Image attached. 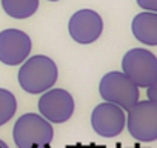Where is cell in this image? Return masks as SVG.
<instances>
[{
  "label": "cell",
  "mask_w": 157,
  "mask_h": 148,
  "mask_svg": "<svg viewBox=\"0 0 157 148\" xmlns=\"http://www.w3.org/2000/svg\"><path fill=\"white\" fill-rule=\"evenodd\" d=\"M59 77L52 59L46 56H33L23 62L19 69V84L29 94H42L51 90Z\"/></svg>",
  "instance_id": "1"
},
{
  "label": "cell",
  "mask_w": 157,
  "mask_h": 148,
  "mask_svg": "<svg viewBox=\"0 0 157 148\" xmlns=\"http://www.w3.org/2000/svg\"><path fill=\"white\" fill-rule=\"evenodd\" d=\"M52 125L42 114L28 113L14 123L13 139L17 148H45L52 142Z\"/></svg>",
  "instance_id": "2"
},
{
  "label": "cell",
  "mask_w": 157,
  "mask_h": 148,
  "mask_svg": "<svg viewBox=\"0 0 157 148\" xmlns=\"http://www.w3.org/2000/svg\"><path fill=\"white\" fill-rule=\"evenodd\" d=\"M99 93L105 102L116 103L125 111L139 102V87L120 71H111L102 77Z\"/></svg>",
  "instance_id": "3"
},
{
  "label": "cell",
  "mask_w": 157,
  "mask_h": 148,
  "mask_svg": "<svg viewBox=\"0 0 157 148\" xmlns=\"http://www.w3.org/2000/svg\"><path fill=\"white\" fill-rule=\"evenodd\" d=\"M126 127L129 134L139 142L157 140V103L152 100H139L126 110Z\"/></svg>",
  "instance_id": "4"
},
{
  "label": "cell",
  "mask_w": 157,
  "mask_h": 148,
  "mask_svg": "<svg viewBox=\"0 0 157 148\" xmlns=\"http://www.w3.org/2000/svg\"><path fill=\"white\" fill-rule=\"evenodd\" d=\"M122 69L139 88H148L157 80V57L143 48L129 49L123 56Z\"/></svg>",
  "instance_id": "5"
},
{
  "label": "cell",
  "mask_w": 157,
  "mask_h": 148,
  "mask_svg": "<svg viewBox=\"0 0 157 148\" xmlns=\"http://www.w3.org/2000/svg\"><path fill=\"white\" fill-rule=\"evenodd\" d=\"M39 111L51 123H63L74 113V99L66 90H48L39 99Z\"/></svg>",
  "instance_id": "6"
},
{
  "label": "cell",
  "mask_w": 157,
  "mask_h": 148,
  "mask_svg": "<svg viewBox=\"0 0 157 148\" xmlns=\"http://www.w3.org/2000/svg\"><path fill=\"white\" fill-rule=\"evenodd\" d=\"M91 125H93V130L99 136L116 137L123 131V128L126 125L125 110L116 103L103 102L93 110Z\"/></svg>",
  "instance_id": "7"
},
{
  "label": "cell",
  "mask_w": 157,
  "mask_h": 148,
  "mask_svg": "<svg viewBox=\"0 0 157 148\" xmlns=\"http://www.w3.org/2000/svg\"><path fill=\"white\" fill-rule=\"evenodd\" d=\"M68 31L72 40H75L77 43L90 45L102 36L103 20L99 13L93 10H80L71 16Z\"/></svg>",
  "instance_id": "8"
},
{
  "label": "cell",
  "mask_w": 157,
  "mask_h": 148,
  "mask_svg": "<svg viewBox=\"0 0 157 148\" xmlns=\"http://www.w3.org/2000/svg\"><path fill=\"white\" fill-rule=\"evenodd\" d=\"M31 39L20 29H5L0 33V62L16 66L25 62L31 53Z\"/></svg>",
  "instance_id": "9"
},
{
  "label": "cell",
  "mask_w": 157,
  "mask_h": 148,
  "mask_svg": "<svg viewBox=\"0 0 157 148\" xmlns=\"http://www.w3.org/2000/svg\"><path fill=\"white\" fill-rule=\"evenodd\" d=\"M131 31L134 37L148 46L157 45V13L143 11L132 19Z\"/></svg>",
  "instance_id": "10"
},
{
  "label": "cell",
  "mask_w": 157,
  "mask_h": 148,
  "mask_svg": "<svg viewBox=\"0 0 157 148\" xmlns=\"http://www.w3.org/2000/svg\"><path fill=\"white\" fill-rule=\"evenodd\" d=\"M2 6L13 19H28L39 10V0H2Z\"/></svg>",
  "instance_id": "11"
},
{
  "label": "cell",
  "mask_w": 157,
  "mask_h": 148,
  "mask_svg": "<svg viewBox=\"0 0 157 148\" xmlns=\"http://www.w3.org/2000/svg\"><path fill=\"white\" fill-rule=\"evenodd\" d=\"M16 111H17L16 96L8 90L0 88V127L10 122L16 114Z\"/></svg>",
  "instance_id": "12"
},
{
  "label": "cell",
  "mask_w": 157,
  "mask_h": 148,
  "mask_svg": "<svg viewBox=\"0 0 157 148\" xmlns=\"http://www.w3.org/2000/svg\"><path fill=\"white\" fill-rule=\"evenodd\" d=\"M137 5H139L143 11L157 13V0H137Z\"/></svg>",
  "instance_id": "13"
},
{
  "label": "cell",
  "mask_w": 157,
  "mask_h": 148,
  "mask_svg": "<svg viewBox=\"0 0 157 148\" xmlns=\"http://www.w3.org/2000/svg\"><path fill=\"white\" fill-rule=\"evenodd\" d=\"M146 94H148V99L149 100H152V102L157 103V80L146 88Z\"/></svg>",
  "instance_id": "14"
},
{
  "label": "cell",
  "mask_w": 157,
  "mask_h": 148,
  "mask_svg": "<svg viewBox=\"0 0 157 148\" xmlns=\"http://www.w3.org/2000/svg\"><path fill=\"white\" fill-rule=\"evenodd\" d=\"M0 148H10V146H8V145L3 142V140H0Z\"/></svg>",
  "instance_id": "15"
},
{
  "label": "cell",
  "mask_w": 157,
  "mask_h": 148,
  "mask_svg": "<svg viewBox=\"0 0 157 148\" xmlns=\"http://www.w3.org/2000/svg\"><path fill=\"white\" fill-rule=\"evenodd\" d=\"M49 2H59V0H49Z\"/></svg>",
  "instance_id": "16"
}]
</instances>
